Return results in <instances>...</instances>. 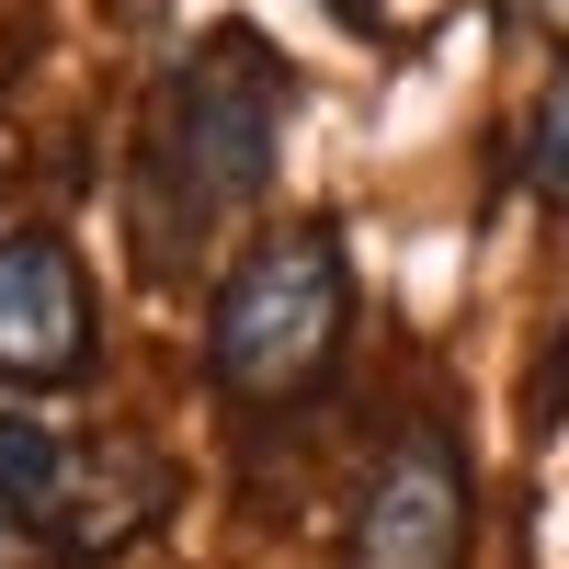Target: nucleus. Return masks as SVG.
<instances>
[{
  "label": "nucleus",
  "instance_id": "obj_1",
  "mask_svg": "<svg viewBox=\"0 0 569 569\" xmlns=\"http://www.w3.org/2000/svg\"><path fill=\"white\" fill-rule=\"evenodd\" d=\"M342 319H353V273L330 228H273V240L240 251V273L217 284V319H206V376L217 399H297L330 376L342 353Z\"/></svg>",
  "mask_w": 569,
  "mask_h": 569
},
{
  "label": "nucleus",
  "instance_id": "obj_2",
  "mask_svg": "<svg viewBox=\"0 0 569 569\" xmlns=\"http://www.w3.org/2000/svg\"><path fill=\"white\" fill-rule=\"evenodd\" d=\"M284 103H297V69L273 58L251 23L206 34L194 58L160 80V160L182 182V206H251L273 182V149H284Z\"/></svg>",
  "mask_w": 569,
  "mask_h": 569
},
{
  "label": "nucleus",
  "instance_id": "obj_3",
  "mask_svg": "<svg viewBox=\"0 0 569 569\" xmlns=\"http://www.w3.org/2000/svg\"><path fill=\"white\" fill-rule=\"evenodd\" d=\"M0 490L69 558H114L137 525H160V501H171V479L137 445H69V433H46L34 410H0Z\"/></svg>",
  "mask_w": 569,
  "mask_h": 569
},
{
  "label": "nucleus",
  "instance_id": "obj_4",
  "mask_svg": "<svg viewBox=\"0 0 569 569\" xmlns=\"http://www.w3.org/2000/svg\"><path fill=\"white\" fill-rule=\"evenodd\" d=\"M467 536H479L467 456L445 433H399L353 501V569H467Z\"/></svg>",
  "mask_w": 569,
  "mask_h": 569
},
{
  "label": "nucleus",
  "instance_id": "obj_5",
  "mask_svg": "<svg viewBox=\"0 0 569 569\" xmlns=\"http://www.w3.org/2000/svg\"><path fill=\"white\" fill-rule=\"evenodd\" d=\"M91 376V284H80V251L58 228H12L0 240V388H80Z\"/></svg>",
  "mask_w": 569,
  "mask_h": 569
},
{
  "label": "nucleus",
  "instance_id": "obj_6",
  "mask_svg": "<svg viewBox=\"0 0 569 569\" xmlns=\"http://www.w3.org/2000/svg\"><path fill=\"white\" fill-rule=\"evenodd\" d=\"M525 160H536V194L569 206V69L536 91V137H525Z\"/></svg>",
  "mask_w": 569,
  "mask_h": 569
},
{
  "label": "nucleus",
  "instance_id": "obj_7",
  "mask_svg": "<svg viewBox=\"0 0 569 569\" xmlns=\"http://www.w3.org/2000/svg\"><path fill=\"white\" fill-rule=\"evenodd\" d=\"M12 525H23V512H12V490H0V569H12Z\"/></svg>",
  "mask_w": 569,
  "mask_h": 569
},
{
  "label": "nucleus",
  "instance_id": "obj_8",
  "mask_svg": "<svg viewBox=\"0 0 569 569\" xmlns=\"http://www.w3.org/2000/svg\"><path fill=\"white\" fill-rule=\"evenodd\" d=\"M319 12H342V23H365V12H376V0H319Z\"/></svg>",
  "mask_w": 569,
  "mask_h": 569
}]
</instances>
